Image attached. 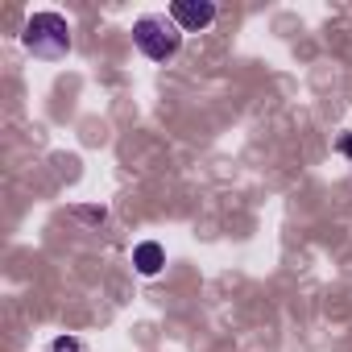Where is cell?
Returning a JSON list of instances; mask_svg holds the SVG:
<instances>
[{
  "label": "cell",
  "instance_id": "5",
  "mask_svg": "<svg viewBox=\"0 0 352 352\" xmlns=\"http://www.w3.org/2000/svg\"><path fill=\"white\" fill-rule=\"evenodd\" d=\"M46 352H87V344H83L79 336H54V340L46 344Z\"/></svg>",
  "mask_w": 352,
  "mask_h": 352
},
{
  "label": "cell",
  "instance_id": "2",
  "mask_svg": "<svg viewBox=\"0 0 352 352\" xmlns=\"http://www.w3.org/2000/svg\"><path fill=\"white\" fill-rule=\"evenodd\" d=\"M133 46H137L149 63H166V58L179 54L183 30L174 25L170 13H149V17H141V21L133 25Z\"/></svg>",
  "mask_w": 352,
  "mask_h": 352
},
{
  "label": "cell",
  "instance_id": "6",
  "mask_svg": "<svg viewBox=\"0 0 352 352\" xmlns=\"http://www.w3.org/2000/svg\"><path fill=\"white\" fill-rule=\"evenodd\" d=\"M75 216H79V220H87V224H104V220H108V212H104V208H75Z\"/></svg>",
  "mask_w": 352,
  "mask_h": 352
},
{
  "label": "cell",
  "instance_id": "7",
  "mask_svg": "<svg viewBox=\"0 0 352 352\" xmlns=\"http://www.w3.org/2000/svg\"><path fill=\"white\" fill-rule=\"evenodd\" d=\"M336 149H340L344 157H352V133H348V137H340V145H336Z\"/></svg>",
  "mask_w": 352,
  "mask_h": 352
},
{
  "label": "cell",
  "instance_id": "3",
  "mask_svg": "<svg viewBox=\"0 0 352 352\" xmlns=\"http://www.w3.org/2000/svg\"><path fill=\"white\" fill-rule=\"evenodd\" d=\"M170 17H174V25H179L183 34H199V30H208L216 21V5L212 0H174Z\"/></svg>",
  "mask_w": 352,
  "mask_h": 352
},
{
  "label": "cell",
  "instance_id": "4",
  "mask_svg": "<svg viewBox=\"0 0 352 352\" xmlns=\"http://www.w3.org/2000/svg\"><path fill=\"white\" fill-rule=\"evenodd\" d=\"M162 265H166V249H162L157 241H141V245L133 249V270H137L141 278L162 274Z\"/></svg>",
  "mask_w": 352,
  "mask_h": 352
},
{
  "label": "cell",
  "instance_id": "1",
  "mask_svg": "<svg viewBox=\"0 0 352 352\" xmlns=\"http://www.w3.org/2000/svg\"><path fill=\"white\" fill-rule=\"evenodd\" d=\"M21 46L34 58H42V63L67 58V50H71V25H67V17H58V13H34L25 21V30H21Z\"/></svg>",
  "mask_w": 352,
  "mask_h": 352
}]
</instances>
